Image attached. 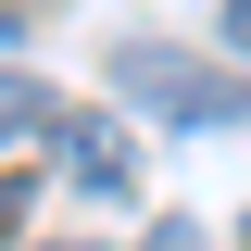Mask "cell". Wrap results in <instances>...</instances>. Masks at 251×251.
Segmentation results:
<instances>
[{"mask_svg":"<svg viewBox=\"0 0 251 251\" xmlns=\"http://www.w3.org/2000/svg\"><path fill=\"white\" fill-rule=\"evenodd\" d=\"M226 38H239V50H251V0H226Z\"/></svg>","mask_w":251,"mask_h":251,"instance_id":"obj_6","label":"cell"},{"mask_svg":"<svg viewBox=\"0 0 251 251\" xmlns=\"http://www.w3.org/2000/svg\"><path fill=\"white\" fill-rule=\"evenodd\" d=\"M50 151H63V176L88 188V201H126V188H138V151H126V126H113V113H63V126H50Z\"/></svg>","mask_w":251,"mask_h":251,"instance_id":"obj_2","label":"cell"},{"mask_svg":"<svg viewBox=\"0 0 251 251\" xmlns=\"http://www.w3.org/2000/svg\"><path fill=\"white\" fill-rule=\"evenodd\" d=\"M113 88L138 100V113H163V126H226V113H239V88H226L214 63L151 50V38H138V50H113Z\"/></svg>","mask_w":251,"mask_h":251,"instance_id":"obj_1","label":"cell"},{"mask_svg":"<svg viewBox=\"0 0 251 251\" xmlns=\"http://www.w3.org/2000/svg\"><path fill=\"white\" fill-rule=\"evenodd\" d=\"M25 201H38V188H13V176H0V251L25 239Z\"/></svg>","mask_w":251,"mask_h":251,"instance_id":"obj_4","label":"cell"},{"mask_svg":"<svg viewBox=\"0 0 251 251\" xmlns=\"http://www.w3.org/2000/svg\"><path fill=\"white\" fill-rule=\"evenodd\" d=\"M138 251H201V239H188V226H151V239H138Z\"/></svg>","mask_w":251,"mask_h":251,"instance_id":"obj_5","label":"cell"},{"mask_svg":"<svg viewBox=\"0 0 251 251\" xmlns=\"http://www.w3.org/2000/svg\"><path fill=\"white\" fill-rule=\"evenodd\" d=\"M38 126H50V88L0 63V151H13V138H38Z\"/></svg>","mask_w":251,"mask_h":251,"instance_id":"obj_3","label":"cell"}]
</instances>
